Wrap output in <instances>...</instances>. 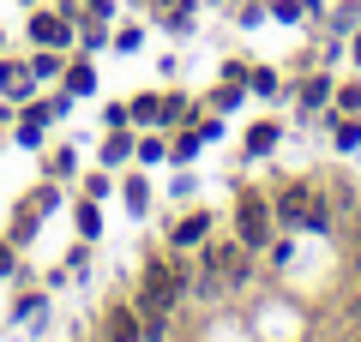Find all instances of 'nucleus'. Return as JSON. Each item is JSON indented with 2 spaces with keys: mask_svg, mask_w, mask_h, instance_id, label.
<instances>
[{
  "mask_svg": "<svg viewBox=\"0 0 361 342\" xmlns=\"http://www.w3.org/2000/svg\"><path fill=\"white\" fill-rule=\"evenodd\" d=\"M229 234L247 246V253H265L271 241H277V216H271V192H259V186H241L235 192V210H229Z\"/></svg>",
  "mask_w": 361,
  "mask_h": 342,
  "instance_id": "nucleus-1",
  "label": "nucleus"
},
{
  "mask_svg": "<svg viewBox=\"0 0 361 342\" xmlns=\"http://www.w3.org/2000/svg\"><path fill=\"white\" fill-rule=\"evenodd\" d=\"M193 265L199 270H211V277H223V289H247L253 282V253H247L235 234H205V241L193 246Z\"/></svg>",
  "mask_w": 361,
  "mask_h": 342,
  "instance_id": "nucleus-2",
  "label": "nucleus"
},
{
  "mask_svg": "<svg viewBox=\"0 0 361 342\" xmlns=\"http://www.w3.org/2000/svg\"><path fill=\"white\" fill-rule=\"evenodd\" d=\"M313 198H319L313 180H283V186L271 192V216H277V228H301L307 210H313Z\"/></svg>",
  "mask_w": 361,
  "mask_h": 342,
  "instance_id": "nucleus-3",
  "label": "nucleus"
},
{
  "mask_svg": "<svg viewBox=\"0 0 361 342\" xmlns=\"http://www.w3.org/2000/svg\"><path fill=\"white\" fill-rule=\"evenodd\" d=\"M25 30H30V42H37V49H61V54L73 49V37H78V30L66 25L54 6H30V25H25Z\"/></svg>",
  "mask_w": 361,
  "mask_h": 342,
  "instance_id": "nucleus-4",
  "label": "nucleus"
},
{
  "mask_svg": "<svg viewBox=\"0 0 361 342\" xmlns=\"http://www.w3.org/2000/svg\"><path fill=\"white\" fill-rule=\"evenodd\" d=\"M211 228H217V216H211L205 204H199V210H180L175 222H169V246H175V253H193V246L205 241Z\"/></svg>",
  "mask_w": 361,
  "mask_h": 342,
  "instance_id": "nucleus-5",
  "label": "nucleus"
},
{
  "mask_svg": "<svg viewBox=\"0 0 361 342\" xmlns=\"http://www.w3.org/2000/svg\"><path fill=\"white\" fill-rule=\"evenodd\" d=\"M331 90H337V72H307V78H301V84H295V108H301V120L331 108Z\"/></svg>",
  "mask_w": 361,
  "mask_h": 342,
  "instance_id": "nucleus-6",
  "label": "nucleus"
},
{
  "mask_svg": "<svg viewBox=\"0 0 361 342\" xmlns=\"http://www.w3.org/2000/svg\"><path fill=\"white\" fill-rule=\"evenodd\" d=\"M30 96H37L30 61H0V102H30Z\"/></svg>",
  "mask_w": 361,
  "mask_h": 342,
  "instance_id": "nucleus-7",
  "label": "nucleus"
},
{
  "mask_svg": "<svg viewBox=\"0 0 361 342\" xmlns=\"http://www.w3.org/2000/svg\"><path fill=\"white\" fill-rule=\"evenodd\" d=\"M151 18H157V30H187L199 25V0H151Z\"/></svg>",
  "mask_w": 361,
  "mask_h": 342,
  "instance_id": "nucleus-8",
  "label": "nucleus"
},
{
  "mask_svg": "<svg viewBox=\"0 0 361 342\" xmlns=\"http://www.w3.org/2000/svg\"><path fill=\"white\" fill-rule=\"evenodd\" d=\"M277 144H283V127H277V120H253V127L241 132V156H247V163H259V156H271Z\"/></svg>",
  "mask_w": 361,
  "mask_h": 342,
  "instance_id": "nucleus-9",
  "label": "nucleus"
},
{
  "mask_svg": "<svg viewBox=\"0 0 361 342\" xmlns=\"http://www.w3.org/2000/svg\"><path fill=\"white\" fill-rule=\"evenodd\" d=\"M103 336L109 342H145V324H139V312H133V300L103 312Z\"/></svg>",
  "mask_w": 361,
  "mask_h": 342,
  "instance_id": "nucleus-10",
  "label": "nucleus"
},
{
  "mask_svg": "<svg viewBox=\"0 0 361 342\" xmlns=\"http://www.w3.org/2000/svg\"><path fill=\"white\" fill-rule=\"evenodd\" d=\"M133 144H139L133 127H103V168H127L133 163Z\"/></svg>",
  "mask_w": 361,
  "mask_h": 342,
  "instance_id": "nucleus-11",
  "label": "nucleus"
},
{
  "mask_svg": "<svg viewBox=\"0 0 361 342\" xmlns=\"http://www.w3.org/2000/svg\"><path fill=\"white\" fill-rule=\"evenodd\" d=\"M61 78H66V96H97V66H90V54H73L61 66Z\"/></svg>",
  "mask_w": 361,
  "mask_h": 342,
  "instance_id": "nucleus-12",
  "label": "nucleus"
},
{
  "mask_svg": "<svg viewBox=\"0 0 361 342\" xmlns=\"http://www.w3.org/2000/svg\"><path fill=\"white\" fill-rule=\"evenodd\" d=\"M73 30H78V37H73L78 54H103V49H109V18H90V13H85Z\"/></svg>",
  "mask_w": 361,
  "mask_h": 342,
  "instance_id": "nucleus-13",
  "label": "nucleus"
},
{
  "mask_svg": "<svg viewBox=\"0 0 361 342\" xmlns=\"http://www.w3.org/2000/svg\"><path fill=\"white\" fill-rule=\"evenodd\" d=\"M121 204L133 216H151V175H121Z\"/></svg>",
  "mask_w": 361,
  "mask_h": 342,
  "instance_id": "nucleus-14",
  "label": "nucleus"
},
{
  "mask_svg": "<svg viewBox=\"0 0 361 342\" xmlns=\"http://www.w3.org/2000/svg\"><path fill=\"white\" fill-rule=\"evenodd\" d=\"M73 222H78V241H97V234H103V198H85V192H78Z\"/></svg>",
  "mask_w": 361,
  "mask_h": 342,
  "instance_id": "nucleus-15",
  "label": "nucleus"
},
{
  "mask_svg": "<svg viewBox=\"0 0 361 342\" xmlns=\"http://www.w3.org/2000/svg\"><path fill=\"white\" fill-rule=\"evenodd\" d=\"M199 151H205V139H199V127H187V120H180V132L169 139V163H175V168H187V163H193Z\"/></svg>",
  "mask_w": 361,
  "mask_h": 342,
  "instance_id": "nucleus-16",
  "label": "nucleus"
},
{
  "mask_svg": "<svg viewBox=\"0 0 361 342\" xmlns=\"http://www.w3.org/2000/svg\"><path fill=\"white\" fill-rule=\"evenodd\" d=\"M325 6L319 0H271V18H277V25H301V18H319Z\"/></svg>",
  "mask_w": 361,
  "mask_h": 342,
  "instance_id": "nucleus-17",
  "label": "nucleus"
},
{
  "mask_svg": "<svg viewBox=\"0 0 361 342\" xmlns=\"http://www.w3.org/2000/svg\"><path fill=\"white\" fill-rule=\"evenodd\" d=\"M73 175H78V151L73 144H61V151L42 156V180H73Z\"/></svg>",
  "mask_w": 361,
  "mask_h": 342,
  "instance_id": "nucleus-18",
  "label": "nucleus"
},
{
  "mask_svg": "<svg viewBox=\"0 0 361 342\" xmlns=\"http://www.w3.org/2000/svg\"><path fill=\"white\" fill-rule=\"evenodd\" d=\"M133 163H145V168L169 163V139H163V132H139V144H133Z\"/></svg>",
  "mask_w": 361,
  "mask_h": 342,
  "instance_id": "nucleus-19",
  "label": "nucleus"
},
{
  "mask_svg": "<svg viewBox=\"0 0 361 342\" xmlns=\"http://www.w3.org/2000/svg\"><path fill=\"white\" fill-rule=\"evenodd\" d=\"M187 108H193V102L180 96V90H163V96H157V127H180Z\"/></svg>",
  "mask_w": 361,
  "mask_h": 342,
  "instance_id": "nucleus-20",
  "label": "nucleus"
},
{
  "mask_svg": "<svg viewBox=\"0 0 361 342\" xmlns=\"http://www.w3.org/2000/svg\"><path fill=\"white\" fill-rule=\"evenodd\" d=\"M247 90H253V96H283V72H277V66H253V72H247Z\"/></svg>",
  "mask_w": 361,
  "mask_h": 342,
  "instance_id": "nucleus-21",
  "label": "nucleus"
},
{
  "mask_svg": "<svg viewBox=\"0 0 361 342\" xmlns=\"http://www.w3.org/2000/svg\"><path fill=\"white\" fill-rule=\"evenodd\" d=\"M42 306H49V294H42V289H25V294L13 300V318H18V324H42Z\"/></svg>",
  "mask_w": 361,
  "mask_h": 342,
  "instance_id": "nucleus-22",
  "label": "nucleus"
},
{
  "mask_svg": "<svg viewBox=\"0 0 361 342\" xmlns=\"http://www.w3.org/2000/svg\"><path fill=\"white\" fill-rule=\"evenodd\" d=\"M331 108H337V114H361V78H337Z\"/></svg>",
  "mask_w": 361,
  "mask_h": 342,
  "instance_id": "nucleus-23",
  "label": "nucleus"
},
{
  "mask_svg": "<svg viewBox=\"0 0 361 342\" xmlns=\"http://www.w3.org/2000/svg\"><path fill=\"white\" fill-rule=\"evenodd\" d=\"M61 66H66L61 49H37V54H30V72H37V84H42V78H61Z\"/></svg>",
  "mask_w": 361,
  "mask_h": 342,
  "instance_id": "nucleus-24",
  "label": "nucleus"
},
{
  "mask_svg": "<svg viewBox=\"0 0 361 342\" xmlns=\"http://www.w3.org/2000/svg\"><path fill=\"white\" fill-rule=\"evenodd\" d=\"M109 49H115V54H139V49H145V25H115Z\"/></svg>",
  "mask_w": 361,
  "mask_h": 342,
  "instance_id": "nucleus-25",
  "label": "nucleus"
},
{
  "mask_svg": "<svg viewBox=\"0 0 361 342\" xmlns=\"http://www.w3.org/2000/svg\"><path fill=\"white\" fill-rule=\"evenodd\" d=\"M265 13H271L265 0H229V18H235V25H241V30H253V25H259V18H265Z\"/></svg>",
  "mask_w": 361,
  "mask_h": 342,
  "instance_id": "nucleus-26",
  "label": "nucleus"
},
{
  "mask_svg": "<svg viewBox=\"0 0 361 342\" xmlns=\"http://www.w3.org/2000/svg\"><path fill=\"white\" fill-rule=\"evenodd\" d=\"M0 282H25V265H18V246L0 234Z\"/></svg>",
  "mask_w": 361,
  "mask_h": 342,
  "instance_id": "nucleus-27",
  "label": "nucleus"
},
{
  "mask_svg": "<svg viewBox=\"0 0 361 342\" xmlns=\"http://www.w3.org/2000/svg\"><path fill=\"white\" fill-rule=\"evenodd\" d=\"M241 96H247V84H229V78H223V84L211 90V108H217V114H229V108H241Z\"/></svg>",
  "mask_w": 361,
  "mask_h": 342,
  "instance_id": "nucleus-28",
  "label": "nucleus"
},
{
  "mask_svg": "<svg viewBox=\"0 0 361 342\" xmlns=\"http://www.w3.org/2000/svg\"><path fill=\"white\" fill-rule=\"evenodd\" d=\"M127 114L139 120V127H157V90H145V96H133V102H127Z\"/></svg>",
  "mask_w": 361,
  "mask_h": 342,
  "instance_id": "nucleus-29",
  "label": "nucleus"
},
{
  "mask_svg": "<svg viewBox=\"0 0 361 342\" xmlns=\"http://www.w3.org/2000/svg\"><path fill=\"white\" fill-rule=\"evenodd\" d=\"M301 228H307V234H325V228H331V198H325V192L313 198V210H307V222H301Z\"/></svg>",
  "mask_w": 361,
  "mask_h": 342,
  "instance_id": "nucleus-30",
  "label": "nucleus"
},
{
  "mask_svg": "<svg viewBox=\"0 0 361 342\" xmlns=\"http://www.w3.org/2000/svg\"><path fill=\"white\" fill-rule=\"evenodd\" d=\"M109 186H115V175H109V168H97V175L78 180V192H85V198H109Z\"/></svg>",
  "mask_w": 361,
  "mask_h": 342,
  "instance_id": "nucleus-31",
  "label": "nucleus"
},
{
  "mask_svg": "<svg viewBox=\"0 0 361 342\" xmlns=\"http://www.w3.org/2000/svg\"><path fill=\"white\" fill-rule=\"evenodd\" d=\"M90 270V241H78L73 253H66V277H85Z\"/></svg>",
  "mask_w": 361,
  "mask_h": 342,
  "instance_id": "nucleus-32",
  "label": "nucleus"
},
{
  "mask_svg": "<svg viewBox=\"0 0 361 342\" xmlns=\"http://www.w3.org/2000/svg\"><path fill=\"white\" fill-rule=\"evenodd\" d=\"M133 114H127V102H103V127H127Z\"/></svg>",
  "mask_w": 361,
  "mask_h": 342,
  "instance_id": "nucleus-33",
  "label": "nucleus"
},
{
  "mask_svg": "<svg viewBox=\"0 0 361 342\" xmlns=\"http://www.w3.org/2000/svg\"><path fill=\"white\" fill-rule=\"evenodd\" d=\"M247 72H253L247 61H229V66H223V78H229V84H247Z\"/></svg>",
  "mask_w": 361,
  "mask_h": 342,
  "instance_id": "nucleus-34",
  "label": "nucleus"
},
{
  "mask_svg": "<svg viewBox=\"0 0 361 342\" xmlns=\"http://www.w3.org/2000/svg\"><path fill=\"white\" fill-rule=\"evenodd\" d=\"M85 13L90 18H109V0H85Z\"/></svg>",
  "mask_w": 361,
  "mask_h": 342,
  "instance_id": "nucleus-35",
  "label": "nucleus"
},
{
  "mask_svg": "<svg viewBox=\"0 0 361 342\" xmlns=\"http://www.w3.org/2000/svg\"><path fill=\"white\" fill-rule=\"evenodd\" d=\"M349 61L361 66V30H349Z\"/></svg>",
  "mask_w": 361,
  "mask_h": 342,
  "instance_id": "nucleus-36",
  "label": "nucleus"
},
{
  "mask_svg": "<svg viewBox=\"0 0 361 342\" xmlns=\"http://www.w3.org/2000/svg\"><path fill=\"white\" fill-rule=\"evenodd\" d=\"M205 6H229V0H205Z\"/></svg>",
  "mask_w": 361,
  "mask_h": 342,
  "instance_id": "nucleus-37",
  "label": "nucleus"
},
{
  "mask_svg": "<svg viewBox=\"0 0 361 342\" xmlns=\"http://www.w3.org/2000/svg\"><path fill=\"white\" fill-rule=\"evenodd\" d=\"M133 6H151V0H133Z\"/></svg>",
  "mask_w": 361,
  "mask_h": 342,
  "instance_id": "nucleus-38",
  "label": "nucleus"
}]
</instances>
